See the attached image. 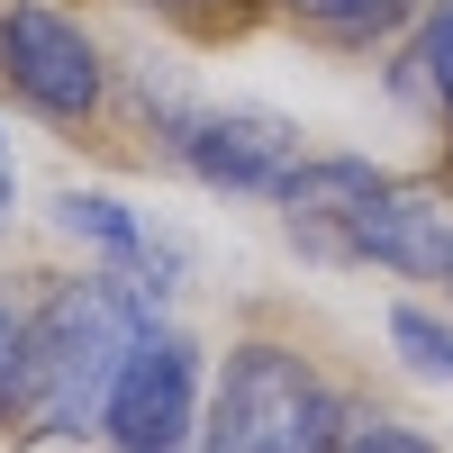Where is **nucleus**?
I'll use <instances>...</instances> for the list:
<instances>
[{
    "instance_id": "nucleus-7",
    "label": "nucleus",
    "mask_w": 453,
    "mask_h": 453,
    "mask_svg": "<svg viewBox=\"0 0 453 453\" xmlns=\"http://www.w3.org/2000/svg\"><path fill=\"white\" fill-rule=\"evenodd\" d=\"M55 226H64L73 245H91L109 273H127V281H145V290H173V245H164L136 209H119L109 191H64V200H55Z\"/></svg>"
},
{
    "instance_id": "nucleus-8",
    "label": "nucleus",
    "mask_w": 453,
    "mask_h": 453,
    "mask_svg": "<svg viewBox=\"0 0 453 453\" xmlns=\"http://www.w3.org/2000/svg\"><path fill=\"white\" fill-rule=\"evenodd\" d=\"M281 10L326 36V46H372V36H390L399 19H418V0H281Z\"/></svg>"
},
{
    "instance_id": "nucleus-11",
    "label": "nucleus",
    "mask_w": 453,
    "mask_h": 453,
    "mask_svg": "<svg viewBox=\"0 0 453 453\" xmlns=\"http://www.w3.org/2000/svg\"><path fill=\"white\" fill-rule=\"evenodd\" d=\"M335 453H435V444H426L418 426H399V418H354Z\"/></svg>"
},
{
    "instance_id": "nucleus-5",
    "label": "nucleus",
    "mask_w": 453,
    "mask_h": 453,
    "mask_svg": "<svg viewBox=\"0 0 453 453\" xmlns=\"http://www.w3.org/2000/svg\"><path fill=\"white\" fill-rule=\"evenodd\" d=\"M164 155L209 181V191H236V200H281V181L309 164V145H299L290 119H273V109H200V100H164Z\"/></svg>"
},
{
    "instance_id": "nucleus-3",
    "label": "nucleus",
    "mask_w": 453,
    "mask_h": 453,
    "mask_svg": "<svg viewBox=\"0 0 453 453\" xmlns=\"http://www.w3.org/2000/svg\"><path fill=\"white\" fill-rule=\"evenodd\" d=\"M345 426H354V408L309 354L273 345V335H245V345H226L200 444L209 453H335Z\"/></svg>"
},
{
    "instance_id": "nucleus-13",
    "label": "nucleus",
    "mask_w": 453,
    "mask_h": 453,
    "mask_svg": "<svg viewBox=\"0 0 453 453\" xmlns=\"http://www.w3.org/2000/svg\"><path fill=\"white\" fill-rule=\"evenodd\" d=\"M19 309H10V299H0V426H10V408H19Z\"/></svg>"
},
{
    "instance_id": "nucleus-2",
    "label": "nucleus",
    "mask_w": 453,
    "mask_h": 453,
    "mask_svg": "<svg viewBox=\"0 0 453 453\" xmlns=\"http://www.w3.org/2000/svg\"><path fill=\"white\" fill-rule=\"evenodd\" d=\"M273 209L318 263H381V273H408V281L453 273V209L390 181L363 155H309Z\"/></svg>"
},
{
    "instance_id": "nucleus-9",
    "label": "nucleus",
    "mask_w": 453,
    "mask_h": 453,
    "mask_svg": "<svg viewBox=\"0 0 453 453\" xmlns=\"http://www.w3.org/2000/svg\"><path fill=\"white\" fill-rule=\"evenodd\" d=\"M390 354L418 372V381H453V326L435 309H418V299H399L390 309Z\"/></svg>"
},
{
    "instance_id": "nucleus-15",
    "label": "nucleus",
    "mask_w": 453,
    "mask_h": 453,
    "mask_svg": "<svg viewBox=\"0 0 453 453\" xmlns=\"http://www.w3.org/2000/svg\"><path fill=\"white\" fill-rule=\"evenodd\" d=\"M444 281H453V273H444Z\"/></svg>"
},
{
    "instance_id": "nucleus-1",
    "label": "nucleus",
    "mask_w": 453,
    "mask_h": 453,
    "mask_svg": "<svg viewBox=\"0 0 453 453\" xmlns=\"http://www.w3.org/2000/svg\"><path fill=\"white\" fill-rule=\"evenodd\" d=\"M155 326V290L127 273H73L27 309L19 326V408L10 426L27 435H91L136 335Z\"/></svg>"
},
{
    "instance_id": "nucleus-12",
    "label": "nucleus",
    "mask_w": 453,
    "mask_h": 453,
    "mask_svg": "<svg viewBox=\"0 0 453 453\" xmlns=\"http://www.w3.org/2000/svg\"><path fill=\"white\" fill-rule=\"evenodd\" d=\"M164 19H181V27H200V36H218V27H236L254 0H155Z\"/></svg>"
},
{
    "instance_id": "nucleus-6",
    "label": "nucleus",
    "mask_w": 453,
    "mask_h": 453,
    "mask_svg": "<svg viewBox=\"0 0 453 453\" xmlns=\"http://www.w3.org/2000/svg\"><path fill=\"white\" fill-rule=\"evenodd\" d=\"M109 453H181L200 435V345L181 326H145L119 372V390L100 408Z\"/></svg>"
},
{
    "instance_id": "nucleus-4",
    "label": "nucleus",
    "mask_w": 453,
    "mask_h": 453,
    "mask_svg": "<svg viewBox=\"0 0 453 453\" xmlns=\"http://www.w3.org/2000/svg\"><path fill=\"white\" fill-rule=\"evenodd\" d=\"M0 91L19 109H36V119H55V127H82L109 100V55L55 0H10L0 10Z\"/></svg>"
},
{
    "instance_id": "nucleus-10",
    "label": "nucleus",
    "mask_w": 453,
    "mask_h": 453,
    "mask_svg": "<svg viewBox=\"0 0 453 453\" xmlns=\"http://www.w3.org/2000/svg\"><path fill=\"white\" fill-rule=\"evenodd\" d=\"M418 64H426V82L444 100V119H453V0H435L426 27H418Z\"/></svg>"
},
{
    "instance_id": "nucleus-14",
    "label": "nucleus",
    "mask_w": 453,
    "mask_h": 453,
    "mask_svg": "<svg viewBox=\"0 0 453 453\" xmlns=\"http://www.w3.org/2000/svg\"><path fill=\"white\" fill-rule=\"evenodd\" d=\"M10 191H19V173H10V136H0V226H10Z\"/></svg>"
}]
</instances>
